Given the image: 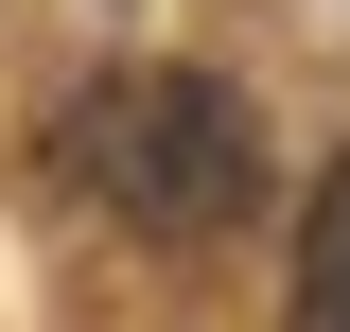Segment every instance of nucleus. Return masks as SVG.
I'll return each instance as SVG.
<instances>
[{
  "instance_id": "obj_2",
  "label": "nucleus",
  "mask_w": 350,
  "mask_h": 332,
  "mask_svg": "<svg viewBox=\"0 0 350 332\" xmlns=\"http://www.w3.org/2000/svg\"><path fill=\"white\" fill-rule=\"evenodd\" d=\"M298 332H350V158L298 193V297H280Z\"/></svg>"
},
{
  "instance_id": "obj_1",
  "label": "nucleus",
  "mask_w": 350,
  "mask_h": 332,
  "mask_svg": "<svg viewBox=\"0 0 350 332\" xmlns=\"http://www.w3.org/2000/svg\"><path fill=\"white\" fill-rule=\"evenodd\" d=\"M53 158L123 227H158V245H228L262 210V123H245V87H211V70H88L53 105Z\"/></svg>"
}]
</instances>
